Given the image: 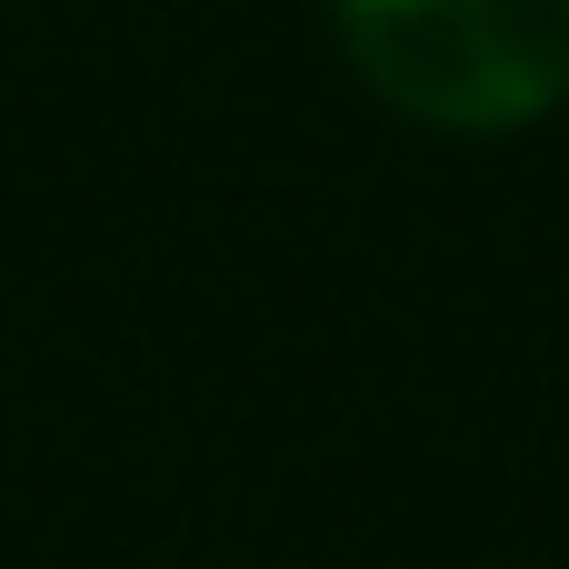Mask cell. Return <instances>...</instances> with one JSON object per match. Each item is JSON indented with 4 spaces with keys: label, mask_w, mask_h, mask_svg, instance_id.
<instances>
[{
    "label": "cell",
    "mask_w": 569,
    "mask_h": 569,
    "mask_svg": "<svg viewBox=\"0 0 569 569\" xmlns=\"http://www.w3.org/2000/svg\"><path fill=\"white\" fill-rule=\"evenodd\" d=\"M340 40L430 130H520L569 100V0H340Z\"/></svg>",
    "instance_id": "6da1fadb"
}]
</instances>
